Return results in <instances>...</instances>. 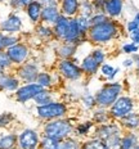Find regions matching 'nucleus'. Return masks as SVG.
<instances>
[{
  "mask_svg": "<svg viewBox=\"0 0 139 149\" xmlns=\"http://www.w3.org/2000/svg\"><path fill=\"white\" fill-rule=\"evenodd\" d=\"M120 33V24L117 21L112 19H107L106 22L101 23V24H95L92 26L90 30L88 32V41H90L94 45H106L108 42L113 41L115 39H117Z\"/></svg>",
  "mask_w": 139,
  "mask_h": 149,
  "instance_id": "obj_1",
  "label": "nucleus"
},
{
  "mask_svg": "<svg viewBox=\"0 0 139 149\" xmlns=\"http://www.w3.org/2000/svg\"><path fill=\"white\" fill-rule=\"evenodd\" d=\"M75 131V127L67 118H57L52 121H46L43 127V136L54 139L57 141H62L66 138L72 135Z\"/></svg>",
  "mask_w": 139,
  "mask_h": 149,
  "instance_id": "obj_2",
  "label": "nucleus"
},
{
  "mask_svg": "<svg viewBox=\"0 0 139 149\" xmlns=\"http://www.w3.org/2000/svg\"><path fill=\"white\" fill-rule=\"evenodd\" d=\"M124 86L121 82L112 81L104 84L102 88L95 93V102L97 107L101 108H110L111 105L116 102V99L122 94Z\"/></svg>",
  "mask_w": 139,
  "mask_h": 149,
  "instance_id": "obj_3",
  "label": "nucleus"
},
{
  "mask_svg": "<svg viewBox=\"0 0 139 149\" xmlns=\"http://www.w3.org/2000/svg\"><path fill=\"white\" fill-rule=\"evenodd\" d=\"M67 113H68V107L63 102H52L49 104L36 105V116L44 121L64 118Z\"/></svg>",
  "mask_w": 139,
  "mask_h": 149,
  "instance_id": "obj_4",
  "label": "nucleus"
},
{
  "mask_svg": "<svg viewBox=\"0 0 139 149\" xmlns=\"http://www.w3.org/2000/svg\"><path fill=\"white\" fill-rule=\"evenodd\" d=\"M135 108V102L134 99L129 95H120L116 99V102L108 108L110 114L112 117V120L115 121H120L124 118L125 116H128L129 113H131Z\"/></svg>",
  "mask_w": 139,
  "mask_h": 149,
  "instance_id": "obj_5",
  "label": "nucleus"
},
{
  "mask_svg": "<svg viewBox=\"0 0 139 149\" xmlns=\"http://www.w3.org/2000/svg\"><path fill=\"white\" fill-rule=\"evenodd\" d=\"M58 73L68 81H77L84 76L81 67L72 58L71 59H61L58 62Z\"/></svg>",
  "mask_w": 139,
  "mask_h": 149,
  "instance_id": "obj_6",
  "label": "nucleus"
},
{
  "mask_svg": "<svg viewBox=\"0 0 139 149\" xmlns=\"http://www.w3.org/2000/svg\"><path fill=\"white\" fill-rule=\"evenodd\" d=\"M40 73L39 66L35 64L34 62H24V63L20 64L15 70V74L17 77L24 84H31L36 81V77Z\"/></svg>",
  "mask_w": 139,
  "mask_h": 149,
  "instance_id": "obj_7",
  "label": "nucleus"
},
{
  "mask_svg": "<svg viewBox=\"0 0 139 149\" xmlns=\"http://www.w3.org/2000/svg\"><path fill=\"white\" fill-rule=\"evenodd\" d=\"M41 90H43V88L40 85H38L36 82L24 84V85L20 86V88L14 91V98L18 103H27L29 100H34V98H35Z\"/></svg>",
  "mask_w": 139,
  "mask_h": 149,
  "instance_id": "obj_8",
  "label": "nucleus"
},
{
  "mask_svg": "<svg viewBox=\"0 0 139 149\" xmlns=\"http://www.w3.org/2000/svg\"><path fill=\"white\" fill-rule=\"evenodd\" d=\"M40 140L41 138L39 132L32 129H24L18 136V144L21 149H38Z\"/></svg>",
  "mask_w": 139,
  "mask_h": 149,
  "instance_id": "obj_9",
  "label": "nucleus"
},
{
  "mask_svg": "<svg viewBox=\"0 0 139 149\" xmlns=\"http://www.w3.org/2000/svg\"><path fill=\"white\" fill-rule=\"evenodd\" d=\"M124 129L120 125V122L117 123L115 120H112L111 122L107 123H102V125H97L94 129V138H98L101 140L106 141L110 136H112L113 134H119L122 132Z\"/></svg>",
  "mask_w": 139,
  "mask_h": 149,
  "instance_id": "obj_10",
  "label": "nucleus"
},
{
  "mask_svg": "<svg viewBox=\"0 0 139 149\" xmlns=\"http://www.w3.org/2000/svg\"><path fill=\"white\" fill-rule=\"evenodd\" d=\"M5 50H7L12 63L15 64V66H20V64L24 63L27 61V58L30 57L29 46L26 44H23V42H18V44L10 46V48L5 49Z\"/></svg>",
  "mask_w": 139,
  "mask_h": 149,
  "instance_id": "obj_11",
  "label": "nucleus"
},
{
  "mask_svg": "<svg viewBox=\"0 0 139 149\" xmlns=\"http://www.w3.org/2000/svg\"><path fill=\"white\" fill-rule=\"evenodd\" d=\"M22 29V18L15 13H10L0 22V32L4 35H15Z\"/></svg>",
  "mask_w": 139,
  "mask_h": 149,
  "instance_id": "obj_12",
  "label": "nucleus"
},
{
  "mask_svg": "<svg viewBox=\"0 0 139 149\" xmlns=\"http://www.w3.org/2000/svg\"><path fill=\"white\" fill-rule=\"evenodd\" d=\"M21 80L17 76L7 72H0V90L3 91H15L20 88Z\"/></svg>",
  "mask_w": 139,
  "mask_h": 149,
  "instance_id": "obj_13",
  "label": "nucleus"
},
{
  "mask_svg": "<svg viewBox=\"0 0 139 149\" xmlns=\"http://www.w3.org/2000/svg\"><path fill=\"white\" fill-rule=\"evenodd\" d=\"M68 26H70V17H66V15L61 14L59 18L57 19L53 26V32L55 36V40H59V41H64L67 35V31H68Z\"/></svg>",
  "mask_w": 139,
  "mask_h": 149,
  "instance_id": "obj_14",
  "label": "nucleus"
},
{
  "mask_svg": "<svg viewBox=\"0 0 139 149\" xmlns=\"http://www.w3.org/2000/svg\"><path fill=\"white\" fill-rule=\"evenodd\" d=\"M24 13H26L27 18L30 19L31 23L38 24L40 22V18H41V12H43V5L39 3V0L30 3L29 5L24 7Z\"/></svg>",
  "mask_w": 139,
  "mask_h": 149,
  "instance_id": "obj_15",
  "label": "nucleus"
},
{
  "mask_svg": "<svg viewBox=\"0 0 139 149\" xmlns=\"http://www.w3.org/2000/svg\"><path fill=\"white\" fill-rule=\"evenodd\" d=\"M80 67H81V71H82V73H84L85 76L92 77V76H94V74H97L98 72H99L101 64L98 63L94 58H93L92 54H88L84 59L81 61Z\"/></svg>",
  "mask_w": 139,
  "mask_h": 149,
  "instance_id": "obj_16",
  "label": "nucleus"
},
{
  "mask_svg": "<svg viewBox=\"0 0 139 149\" xmlns=\"http://www.w3.org/2000/svg\"><path fill=\"white\" fill-rule=\"evenodd\" d=\"M79 9H80V0H61L59 4L61 14L73 18L76 15H79Z\"/></svg>",
  "mask_w": 139,
  "mask_h": 149,
  "instance_id": "obj_17",
  "label": "nucleus"
},
{
  "mask_svg": "<svg viewBox=\"0 0 139 149\" xmlns=\"http://www.w3.org/2000/svg\"><path fill=\"white\" fill-rule=\"evenodd\" d=\"M124 10V0H107L104 13L110 18L116 19L122 14Z\"/></svg>",
  "mask_w": 139,
  "mask_h": 149,
  "instance_id": "obj_18",
  "label": "nucleus"
},
{
  "mask_svg": "<svg viewBox=\"0 0 139 149\" xmlns=\"http://www.w3.org/2000/svg\"><path fill=\"white\" fill-rule=\"evenodd\" d=\"M61 15L59 7H49V8H43L41 12V18H40V22L49 24V26H53L57 22V19Z\"/></svg>",
  "mask_w": 139,
  "mask_h": 149,
  "instance_id": "obj_19",
  "label": "nucleus"
},
{
  "mask_svg": "<svg viewBox=\"0 0 139 149\" xmlns=\"http://www.w3.org/2000/svg\"><path fill=\"white\" fill-rule=\"evenodd\" d=\"M119 122L124 130L135 131V130L139 129V113L133 111L131 113H129L128 116H125L124 118H121Z\"/></svg>",
  "mask_w": 139,
  "mask_h": 149,
  "instance_id": "obj_20",
  "label": "nucleus"
},
{
  "mask_svg": "<svg viewBox=\"0 0 139 149\" xmlns=\"http://www.w3.org/2000/svg\"><path fill=\"white\" fill-rule=\"evenodd\" d=\"M79 48V44L72 42H61V45L57 48V54L61 59H71L76 54V50Z\"/></svg>",
  "mask_w": 139,
  "mask_h": 149,
  "instance_id": "obj_21",
  "label": "nucleus"
},
{
  "mask_svg": "<svg viewBox=\"0 0 139 149\" xmlns=\"http://www.w3.org/2000/svg\"><path fill=\"white\" fill-rule=\"evenodd\" d=\"M93 122L95 125H102V123H107L112 121V117L110 114V111L107 108H101L97 107L93 112Z\"/></svg>",
  "mask_w": 139,
  "mask_h": 149,
  "instance_id": "obj_22",
  "label": "nucleus"
},
{
  "mask_svg": "<svg viewBox=\"0 0 139 149\" xmlns=\"http://www.w3.org/2000/svg\"><path fill=\"white\" fill-rule=\"evenodd\" d=\"M139 144V135L134 131H126L122 134L121 139V149H134Z\"/></svg>",
  "mask_w": 139,
  "mask_h": 149,
  "instance_id": "obj_23",
  "label": "nucleus"
},
{
  "mask_svg": "<svg viewBox=\"0 0 139 149\" xmlns=\"http://www.w3.org/2000/svg\"><path fill=\"white\" fill-rule=\"evenodd\" d=\"M35 32L36 36L41 40H50V39H55L54 32H53V27L49 26V24H45L43 22H39L35 27Z\"/></svg>",
  "mask_w": 139,
  "mask_h": 149,
  "instance_id": "obj_24",
  "label": "nucleus"
},
{
  "mask_svg": "<svg viewBox=\"0 0 139 149\" xmlns=\"http://www.w3.org/2000/svg\"><path fill=\"white\" fill-rule=\"evenodd\" d=\"M36 105H44V104H49L52 102H54L53 98V91H50L49 89H43L34 98Z\"/></svg>",
  "mask_w": 139,
  "mask_h": 149,
  "instance_id": "obj_25",
  "label": "nucleus"
},
{
  "mask_svg": "<svg viewBox=\"0 0 139 149\" xmlns=\"http://www.w3.org/2000/svg\"><path fill=\"white\" fill-rule=\"evenodd\" d=\"M76 23H77V27H79V31H80V35H81L82 39L88 40L86 39V36H88V32L89 30H90V21H89V18H85L82 17V15H76Z\"/></svg>",
  "mask_w": 139,
  "mask_h": 149,
  "instance_id": "obj_26",
  "label": "nucleus"
},
{
  "mask_svg": "<svg viewBox=\"0 0 139 149\" xmlns=\"http://www.w3.org/2000/svg\"><path fill=\"white\" fill-rule=\"evenodd\" d=\"M18 141V136L14 134H7L0 136V149H13Z\"/></svg>",
  "mask_w": 139,
  "mask_h": 149,
  "instance_id": "obj_27",
  "label": "nucleus"
},
{
  "mask_svg": "<svg viewBox=\"0 0 139 149\" xmlns=\"http://www.w3.org/2000/svg\"><path fill=\"white\" fill-rule=\"evenodd\" d=\"M81 149H108L106 143L98 138H92L81 144Z\"/></svg>",
  "mask_w": 139,
  "mask_h": 149,
  "instance_id": "obj_28",
  "label": "nucleus"
},
{
  "mask_svg": "<svg viewBox=\"0 0 139 149\" xmlns=\"http://www.w3.org/2000/svg\"><path fill=\"white\" fill-rule=\"evenodd\" d=\"M79 14L85 18H90L92 15L94 14V8H93L92 0H81V1H80Z\"/></svg>",
  "mask_w": 139,
  "mask_h": 149,
  "instance_id": "obj_29",
  "label": "nucleus"
},
{
  "mask_svg": "<svg viewBox=\"0 0 139 149\" xmlns=\"http://www.w3.org/2000/svg\"><path fill=\"white\" fill-rule=\"evenodd\" d=\"M38 85H40L43 89H49L53 85V79H52V74L48 72H40L36 77V81Z\"/></svg>",
  "mask_w": 139,
  "mask_h": 149,
  "instance_id": "obj_30",
  "label": "nucleus"
},
{
  "mask_svg": "<svg viewBox=\"0 0 139 149\" xmlns=\"http://www.w3.org/2000/svg\"><path fill=\"white\" fill-rule=\"evenodd\" d=\"M95 126V123L93 121H86V122H81L79 123L76 127H75V132L77 136H86L90 134L92 129Z\"/></svg>",
  "mask_w": 139,
  "mask_h": 149,
  "instance_id": "obj_31",
  "label": "nucleus"
},
{
  "mask_svg": "<svg viewBox=\"0 0 139 149\" xmlns=\"http://www.w3.org/2000/svg\"><path fill=\"white\" fill-rule=\"evenodd\" d=\"M59 149H81V144L79 140L72 136H68L64 140L59 141Z\"/></svg>",
  "mask_w": 139,
  "mask_h": 149,
  "instance_id": "obj_32",
  "label": "nucleus"
},
{
  "mask_svg": "<svg viewBox=\"0 0 139 149\" xmlns=\"http://www.w3.org/2000/svg\"><path fill=\"white\" fill-rule=\"evenodd\" d=\"M121 139L122 132H119V134H113L112 136H110L104 143L108 149H121Z\"/></svg>",
  "mask_w": 139,
  "mask_h": 149,
  "instance_id": "obj_33",
  "label": "nucleus"
},
{
  "mask_svg": "<svg viewBox=\"0 0 139 149\" xmlns=\"http://www.w3.org/2000/svg\"><path fill=\"white\" fill-rule=\"evenodd\" d=\"M12 66H13V63H12L7 50H1L0 52V72H5Z\"/></svg>",
  "mask_w": 139,
  "mask_h": 149,
  "instance_id": "obj_34",
  "label": "nucleus"
},
{
  "mask_svg": "<svg viewBox=\"0 0 139 149\" xmlns=\"http://www.w3.org/2000/svg\"><path fill=\"white\" fill-rule=\"evenodd\" d=\"M81 103L86 109H94L97 107V102H95V95L90 94V93H85L81 97Z\"/></svg>",
  "mask_w": 139,
  "mask_h": 149,
  "instance_id": "obj_35",
  "label": "nucleus"
},
{
  "mask_svg": "<svg viewBox=\"0 0 139 149\" xmlns=\"http://www.w3.org/2000/svg\"><path fill=\"white\" fill-rule=\"evenodd\" d=\"M40 148L41 149H59V141L54 140V139L43 136L40 140Z\"/></svg>",
  "mask_w": 139,
  "mask_h": 149,
  "instance_id": "obj_36",
  "label": "nucleus"
},
{
  "mask_svg": "<svg viewBox=\"0 0 139 149\" xmlns=\"http://www.w3.org/2000/svg\"><path fill=\"white\" fill-rule=\"evenodd\" d=\"M107 19H110V17L106 13H94L89 18L90 21V26H95V24H101L103 22H106Z\"/></svg>",
  "mask_w": 139,
  "mask_h": 149,
  "instance_id": "obj_37",
  "label": "nucleus"
},
{
  "mask_svg": "<svg viewBox=\"0 0 139 149\" xmlns=\"http://www.w3.org/2000/svg\"><path fill=\"white\" fill-rule=\"evenodd\" d=\"M90 54L93 55V58H94V59L97 61L98 63L101 64V66L104 63V62H106V52H104L102 48H95V49H93Z\"/></svg>",
  "mask_w": 139,
  "mask_h": 149,
  "instance_id": "obj_38",
  "label": "nucleus"
},
{
  "mask_svg": "<svg viewBox=\"0 0 139 149\" xmlns=\"http://www.w3.org/2000/svg\"><path fill=\"white\" fill-rule=\"evenodd\" d=\"M18 42H20V37H17L15 35H4L3 36V45H4V49L10 48V46L18 44Z\"/></svg>",
  "mask_w": 139,
  "mask_h": 149,
  "instance_id": "obj_39",
  "label": "nucleus"
},
{
  "mask_svg": "<svg viewBox=\"0 0 139 149\" xmlns=\"http://www.w3.org/2000/svg\"><path fill=\"white\" fill-rule=\"evenodd\" d=\"M121 50L122 53H125V54H135L138 50H139V45L134 44V42H126V44H124L121 46Z\"/></svg>",
  "mask_w": 139,
  "mask_h": 149,
  "instance_id": "obj_40",
  "label": "nucleus"
},
{
  "mask_svg": "<svg viewBox=\"0 0 139 149\" xmlns=\"http://www.w3.org/2000/svg\"><path fill=\"white\" fill-rule=\"evenodd\" d=\"M14 120V116L9 112H5V113L0 114V127H7L12 121Z\"/></svg>",
  "mask_w": 139,
  "mask_h": 149,
  "instance_id": "obj_41",
  "label": "nucleus"
},
{
  "mask_svg": "<svg viewBox=\"0 0 139 149\" xmlns=\"http://www.w3.org/2000/svg\"><path fill=\"white\" fill-rule=\"evenodd\" d=\"M99 71H101V73L103 74L104 77L108 80L111 77V74L113 73V71H115V67L113 66H111L110 63H103L101 66V68H99Z\"/></svg>",
  "mask_w": 139,
  "mask_h": 149,
  "instance_id": "obj_42",
  "label": "nucleus"
},
{
  "mask_svg": "<svg viewBox=\"0 0 139 149\" xmlns=\"http://www.w3.org/2000/svg\"><path fill=\"white\" fill-rule=\"evenodd\" d=\"M92 3L93 8H94V13H104L107 0H92Z\"/></svg>",
  "mask_w": 139,
  "mask_h": 149,
  "instance_id": "obj_43",
  "label": "nucleus"
},
{
  "mask_svg": "<svg viewBox=\"0 0 139 149\" xmlns=\"http://www.w3.org/2000/svg\"><path fill=\"white\" fill-rule=\"evenodd\" d=\"M39 3L43 5V8L49 7H59L61 0H39Z\"/></svg>",
  "mask_w": 139,
  "mask_h": 149,
  "instance_id": "obj_44",
  "label": "nucleus"
},
{
  "mask_svg": "<svg viewBox=\"0 0 139 149\" xmlns=\"http://www.w3.org/2000/svg\"><path fill=\"white\" fill-rule=\"evenodd\" d=\"M9 1V5L14 9V10H23V5L21 3V0H8Z\"/></svg>",
  "mask_w": 139,
  "mask_h": 149,
  "instance_id": "obj_45",
  "label": "nucleus"
},
{
  "mask_svg": "<svg viewBox=\"0 0 139 149\" xmlns=\"http://www.w3.org/2000/svg\"><path fill=\"white\" fill-rule=\"evenodd\" d=\"M138 27H139V24H138L137 22H135V21H134V19L129 21V22H128V23H126V31H128V32H129V33H131V32H133V31H135V30H137V29H138Z\"/></svg>",
  "mask_w": 139,
  "mask_h": 149,
  "instance_id": "obj_46",
  "label": "nucleus"
},
{
  "mask_svg": "<svg viewBox=\"0 0 139 149\" xmlns=\"http://www.w3.org/2000/svg\"><path fill=\"white\" fill-rule=\"evenodd\" d=\"M129 36H130L131 42H134V44L139 45V27L135 31H133L131 33H129Z\"/></svg>",
  "mask_w": 139,
  "mask_h": 149,
  "instance_id": "obj_47",
  "label": "nucleus"
},
{
  "mask_svg": "<svg viewBox=\"0 0 139 149\" xmlns=\"http://www.w3.org/2000/svg\"><path fill=\"white\" fill-rule=\"evenodd\" d=\"M135 64V62H134V59H133V57L131 58H128V59H125L122 62V66L125 67V68H129V67H133Z\"/></svg>",
  "mask_w": 139,
  "mask_h": 149,
  "instance_id": "obj_48",
  "label": "nucleus"
},
{
  "mask_svg": "<svg viewBox=\"0 0 139 149\" xmlns=\"http://www.w3.org/2000/svg\"><path fill=\"white\" fill-rule=\"evenodd\" d=\"M133 59L135 62V67H137V74L139 76V54H133Z\"/></svg>",
  "mask_w": 139,
  "mask_h": 149,
  "instance_id": "obj_49",
  "label": "nucleus"
},
{
  "mask_svg": "<svg viewBox=\"0 0 139 149\" xmlns=\"http://www.w3.org/2000/svg\"><path fill=\"white\" fill-rule=\"evenodd\" d=\"M120 72V68H115V71H113V73L111 74V77L110 79H108V81H113V80H115V77L117 76V73Z\"/></svg>",
  "mask_w": 139,
  "mask_h": 149,
  "instance_id": "obj_50",
  "label": "nucleus"
},
{
  "mask_svg": "<svg viewBox=\"0 0 139 149\" xmlns=\"http://www.w3.org/2000/svg\"><path fill=\"white\" fill-rule=\"evenodd\" d=\"M3 36H4V33L0 32V52H1V50H5V49H4V45H3Z\"/></svg>",
  "mask_w": 139,
  "mask_h": 149,
  "instance_id": "obj_51",
  "label": "nucleus"
},
{
  "mask_svg": "<svg viewBox=\"0 0 139 149\" xmlns=\"http://www.w3.org/2000/svg\"><path fill=\"white\" fill-rule=\"evenodd\" d=\"M32 1H35V0H21V3H22V5H23V8L26 7V5H29L30 3H32Z\"/></svg>",
  "mask_w": 139,
  "mask_h": 149,
  "instance_id": "obj_52",
  "label": "nucleus"
},
{
  "mask_svg": "<svg viewBox=\"0 0 139 149\" xmlns=\"http://www.w3.org/2000/svg\"><path fill=\"white\" fill-rule=\"evenodd\" d=\"M133 19H134L135 22L139 24V12H137V13H135V15H134V18H133Z\"/></svg>",
  "mask_w": 139,
  "mask_h": 149,
  "instance_id": "obj_53",
  "label": "nucleus"
},
{
  "mask_svg": "<svg viewBox=\"0 0 139 149\" xmlns=\"http://www.w3.org/2000/svg\"><path fill=\"white\" fill-rule=\"evenodd\" d=\"M134 149H139V144H138V145H137V147H135Z\"/></svg>",
  "mask_w": 139,
  "mask_h": 149,
  "instance_id": "obj_54",
  "label": "nucleus"
},
{
  "mask_svg": "<svg viewBox=\"0 0 139 149\" xmlns=\"http://www.w3.org/2000/svg\"><path fill=\"white\" fill-rule=\"evenodd\" d=\"M0 1H4V0H0Z\"/></svg>",
  "mask_w": 139,
  "mask_h": 149,
  "instance_id": "obj_55",
  "label": "nucleus"
}]
</instances>
